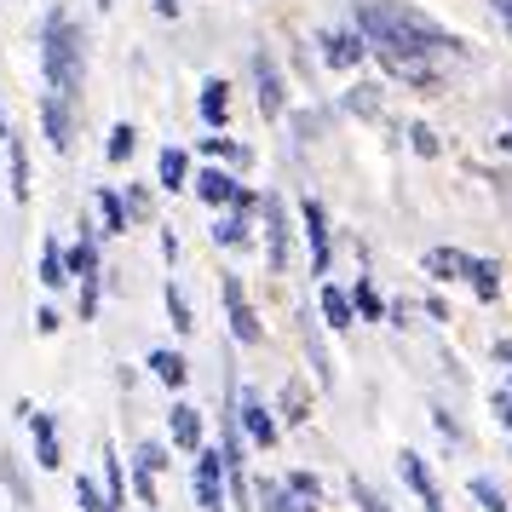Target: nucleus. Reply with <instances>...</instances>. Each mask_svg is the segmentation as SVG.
Returning a JSON list of instances; mask_svg holds the SVG:
<instances>
[{"mask_svg": "<svg viewBox=\"0 0 512 512\" xmlns=\"http://www.w3.org/2000/svg\"><path fill=\"white\" fill-rule=\"evenodd\" d=\"M41 75H47V93L58 98H81L87 81V47H81V24H75L64 6H52L47 24H41Z\"/></svg>", "mask_w": 512, "mask_h": 512, "instance_id": "nucleus-2", "label": "nucleus"}, {"mask_svg": "<svg viewBox=\"0 0 512 512\" xmlns=\"http://www.w3.org/2000/svg\"><path fill=\"white\" fill-rule=\"evenodd\" d=\"M219 294H225L231 340H236V346H259V340H265V323L254 317V305H248V294H242V282H236V277H219Z\"/></svg>", "mask_w": 512, "mask_h": 512, "instance_id": "nucleus-6", "label": "nucleus"}, {"mask_svg": "<svg viewBox=\"0 0 512 512\" xmlns=\"http://www.w3.org/2000/svg\"><path fill=\"white\" fill-rule=\"evenodd\" d=\"M466 259L472 254H461V248H426L420 254V271L432 282H466Z\"/></svg>", "mask_w": 512, "mask_h": 512, "instance_id": "nucleus-16", "label": "nucleus"}, {"mask_svg": "<svg viewBox=\"0 0 512 512\" xmlns=\"http://www.w3.org/2000/svg\"><path fill=\"white\" fill-rule=\"evenodd\" d=\"M0 139H12V121H6V104H0Z\"/></svg>", "mask_w": 512, "mask_h": 512, "instance_id": "nucleus-49", "label": "nucleus"}, {"mask_svg": "<svg viewBox=\"0 0 512 512\" xmlns=\"http://www.w3.org/2000/svg\"><path fill=\"white\" fill-rule=\"evenodd\" d=\"M259 213H265V265L271 271H288V208L282 196H259Z\"/></svg>", "mask_w": 512, "mask_h": 512, "instance_id": "nucleus-7", "label": "nucleus"}, {"mask_svg": "<svg viewBox=\"0 0 512 512\" xmlns=\"http://www.w3.org/2000/svg\"><path fill=\"white\" fill-rule=\"evenodd\" d=\"M346 300H351V311H357V323H386V300H380V288H374L369 277L357 282Z\"/></svg>", "mask_w": 512, "mask_h": 512, "instance_id": "nucleus-27", "label": "nucleus"}, {"mask_svg": "<svg viewBox=\"0 0 512 512\" xmlns=\"http://www.w3.org/2000/svg\"><path fill=\"white\" fill-rule=\"evenodd\" d=\"M489 409H495V420L512 432V392H495V397H489Z\"/></svg>", "mask_w": 512, "mask_h": 512, "instance_id": "nucleus-45", "label": "nucleus"}, {"mask_svg": "<svg viewBox=\"0 0 512 512\" xmlns=\"http://www.w3.org/2000/svg\"><path fill=\"white\" fill-rule=\"evenodd\" d=\"M162 305H167V323L179 328V334H190V328H196V317H190V300H185V288H173V282H167Z\"/></svg>", "mask_w": 512, "mask_h": 512, "instance_id": "nucleus-34", "label": "nucleus"}, {"mask_svg": "<svg viewBox=\"0 0 512 512\" xmlns=\"http://www.w3.org/2000/svg\"><path fill=\"white\" fill-rule=\"evenodd\" d=\"M282 409H288V420L311 415V409H305V386H300V380H288V386H282Z\"/></svg>", "mask_w": 512, "mask_h": 512, "instance_id": "nucleus-41", "label": "nucleus"}, {"mask_svg": "<svg viewBox=\"0 0 512 512\" xmlns=\"http://www.w3.org/2000/svg\"><path fill=\"white\" fill-rule=\"evenodd\" d=\"M236 432L254 443V449H271L277 443V415H271V403H265V392H254V386H236Z\"/></svg>", "mask_w": 512, "mask_h": 512, "instance_id": "nucleus-4", "label": "nucleus"}, {"mask_svg": "<svg viewBox=\"0 0 512 512\" xmlns=\"http://www.w3.org/2000/svg\"><path fill=\"white\" fill-rule=\"evenodd\" d=\"M300 236H305V248H311V271L323 277L328 265H334V231H328V208L317 196L300 202Z\"/></svg>", "mask_w": 512, "mask_h": 512, "instance_id": "nucleus-5", "label": "nucleus"}, {"mask_svg": "<svg viewBox=\"0 0 512 512\" xmlns=\"http://www.w3.org/2000/svg\"><path fill=\"white\" fill-rule=\"evenodd\" d=\"M466 495L478 501V512H512V507H507V495H501V484H495V478H484V472L466 484Z\"/></svg>", "mask_w": 512, "mask_h": 512, "instance_id": "nucleus-33", "label": "nucleus"}, {"mask_svg": "<svg viewBox=\"0 0 512 512\" xmlns=\"http://www.w3.org/2000/svg\"><path fill=\"white\" fill-rule=\"evenodd\" d=\"M64 282H70V271H64V242L47 236L41 242V288H64Z\"/></svg>", "mask_w": 512, "mask_h": 512, "instance_id": "nucleus-29", "label": "nucleus"}, {"mask_svg": "<svg viewBox=\"0 0 512 512\" xmlns=\"http://www.w3.org/2000/svg\"><path fill=\"white\" fill-rule=\"evenodd\" d=\"M64 271H70L75 282H81V277H98V271H104V254H98V231L87 225V219H81V236H75L70 248H64Z\"/></svg>", "mask_w": 512, "mask_h": 512, "instance_id": "nucleus-13", "label": "nucleus"}, {"mask_svg": "<svg viewBox=\"0 0 512 512\" xmlns=\"http://www.w3.org/2000/svg\"><path fill=\"white\" fill-rule=\"evenodd\" d=\"M75 501H81V512H110V501H104V484H98V478H87V472L75 478Z\"/></svg>", "mask_w": 512, "mask_h": 512, "instance_id": "nucleus-35", "label": "nucleus"}, {"mask_svg": "<svg viewBox=\"0 0 512 512\" xmlns=\"http://www.w3.org/2000/svg\"><path fill=\"white\" fill-rule=\"evenodd\" d=\"M0 484L12 489V501H18V507H35V489H29V472H24V461H18L12 449L0 455Z\"/></svg>", "mask_w": 512, "mask_h": 512, "instance_id": "nucleus-26", "label": "nucleus"}, {"mask_svg": "<svg viewBox=\"0 0 512 512\" xmlns=\"http://www.w3.org/2000/svg\"><path fill=\"white\" fill-rule=\"evenodd\" d=\"M6 167H12V202L24 208V202H29V150H24V139H18V133L6 139Z\"/></svg>", "mask_w": 512, "mask_h": 512, "instance_id": "nucleus-25", "label": "nucleus"}, {"mask_svg": "<svg viewBox=\"0 0 512 512\" xmlns=\"http://www.w3.org/2000/svg\"><path fill=\"white\" fill-rule=\"evenodd\" d=\"M156 6V18H179V0H150Z\"/></svg>", "mask_w": 512, "mask_h": 512, "instance_id": "nucleus-47", "label": "nucleus"}, {"mask_svg": "<svg viewBox=\"0 0 512 512\" xmlns=\"http://www.w3.org/2000/svg\"><path fill=\"white\" fill-rule=\"evenodd\" d=\"M351 501H357V512H392V501L374 484H363V478H351Z\"/></svg>", "mask_w": 512, "mask_h": 512, "instance_id": "nucleus-37", "label": "nucleus"}, {"mask_svg": "<svg viewBox=\"0 0 512 512\" xmlns=\"http://www.w3.org/2000/svg\"><path fill=\"white\" fill-rule=\"evenodd\" d=\"M397 472H403V484L415 489L420 512H443V495H438V484H432L426 461H420V449H403V455H397Z\"/></svg>", "mask_w": 512, "mask_h": 512, "instance_id": "nucleus-12", "label": "nucleus"}, {"mask_svg": "<svg viewBox=\"0 0 512 512\" xmlns=\"http://www.w3.org/2000/svg\"><path fill=\"white\" fill-rule=\"evenodd\" d=\"M167 461H173V455H167V443H156V438H144L139 449H133V466H139V472H162Z\"/></svg>", "mask_w": 512, "mask_h": 512, "instance_id": "nucleus-36", "label": "nucleus"}, {"mask_svg": "<svg viewBox=\"0 0 512 512\" xmlns=\"http://www.w3.org/2000/svg\"><path fill=\"white\" fill-rule=\"evenodd\" d=\"M156 185L162 190H185L190 185V156L179 150V144H167L162 156H156Z\"/></svg>", "mask_w": 512, "mask_h": 512, "instance_id": "nucleus-20", "label": "nucleus"}, {"mask_svg": "<svg viewBox=\"0 0 512 512\" xmlns=\"http://www.w3.org/2000/svg\"><path fill=\"white\" fill-rule=\"evenodd\" d=\"M305 351H311V369H317V386H334V363H328L323 334H317V323H311V311H305Z\"/></svg>", "mask_w": 512, "mask_h": 512, "instance_id": "nucleus-31", "label": "nucleus"}, {"mask_svg": "<svg viewBox=\"0 0 512 512\" xmlns=\"http://www.w3.org/2000/svg\"><path fill=\"white\" fill-rule=\"evenodd\" d=\"M98 294H104V271H98V277H81V323L98 317Z\"/></svg>", "mask_w": 512, "mask_h": 512, "instance_id": "nucleus-39", "label": "nucleus"}, {"mask_svg": "<svg viewBox=\"0 0 512 512\" xmlns=\"http://www.w3.org/2000/svg\"><path fill=\"white\" fill-rule=\"evenodd\" d=\"M282 489L294 495V507H300V512L323 507V478H317V472H288V478H282Z\"/></svg>", "mask_w": 512, "mask_h": 512, "instance_id": "nucleus-23", "label": "nucleus"}, {"mask_svg": "<svg viewBox=\"0 0 512 512\" xmlns=\"http://www.w3.org/2000/svg\"><path fill=\"white\" fill-rule=\"evenodd\" d=\"M104 501H110V512H121V501H127V478H121L116 449H104Z\"/></svg>", "mask_w": 512, "mask_h": 512, "instance_id": "nucleus-32", "label": "nucleus"}, {"mask_svg": "<svg viewBox=\"0 0 512 512\" xmlns=\"http://www.w3.org/2000/svg\"><path fill=\"white\" fill-rule=\"evenodd\" d=\"M351 29L380 58H443V52H461V41L438 18H426L420 6H403V0H363Z\"/></svg>", "mask_w": 512, "mask_h": 512, "instance_id": "nucleus-1", "label": "nucleus"}, {"mask_svg": "<svg viewBox=\"0 0 512 512\" xmlns=\"http://www.w3.org/2000/svg\"><path fill=\"white\" fill-rule=\"evenodd\" d=\"M167 438H173V449H196V443H202V409H196V403H173V409H167Z\"/></svg>", "mask_w": 512, "mask_h": 512, "instance_id": "nucleus-15", "label": "nucleus"}, {"mask_svg": "<svg viewBox=\"0 0 512 512\" xmlns=\"http://www.w3.org/2000/svg\"><path fill=\"white\" fill-rule=\"evenodd\" d=\"M144 363H150V374L162 380L167 392H179V386L190 380V363H185V351H173V346H156L150 357H144Z\"/></svg>", "mask_w": 512, "mask_h": 512, "instance_id": "nucleus-17", "label": "nucleus"}, {"mask_svg": "<svg viewBox=\"0 0 512 512\" xmlns=\"http://www.w3.org/2000/svg\"><path fill=\"white\" fill-rule=\"evenodd\" d=\"M35 328H41V334H58V328H64V311H58V305H41V311H35Z\"/></svg>", "mask_w": 512, "mask_h": 512, "instance_id": "nucleus-43", "label": "nucleus"}, {"mask_svg": "<svg viewBox=\"0 0 512 512\" xmlns=\"http://www.w3.org/2000/svg\"><path fill=\"white\" fill-rule=\"evenodd\" d=\"M317 47H323L328 70H357V64L369 58V41H363L357 29H323V35H317Z\"/></svg>", "mask_w": 512, "mask_h": 512, "instance_id": "nucleus-10", "label": "nucleus"}, {"mask_svg": "<svg viewBox=\"0 0 512 512\" xmlns=\"http://www.w3.org/2000/svg\"><path fill=\"white\" fill-rule=\"evenodd\" d=\"M196 110H202L208 127H225V121H231V87H225L219 75H208V81H202V93H196Z\"/></svg>", "mask_w": 512, "mask_h": 512, "instance_id": "nucleus-18", "label": "nucleus"}, {"mask_svg": "<svg viewBox=\"0 0 512 512\" xmlns=\"http://www.w3.org/2000/svg\"><path fill=\"white\" fill-rule=\"evenodd\" d=\"M196 455V472H190V495H196V507L202 512H225L231 501V461H225V449H190Z\"/></svg>", "mask_w": 512, "mask_h": 512, "instance_id": "nucleus-3", "label": "nucleus"}, {"mask_svg": "<svg viewBox=\"0 0 512 512\" xmlns=\"http://www.w3.org/2000/svg\"><path fill=\"white\" fill-rule=\"evenodd\" d=\"M93 208H98V231H110V236L127 231V202H121V190L98 185L93 190Z\"/></svg>", "mask_w": 512, "mask_h": 512, "instance_id": "nucleus-19", "label": "nucleus"}, {"mask_svg": "<svg viewBox=\"0 0 512 512\" xmlns=\"http://www.w3.org/2000/svg\"><path fill=\"white\" fill-rule=\"evenodd\" d=\"M41 133H47V144L58 150V156L75 150V104L70 98H58V93L41 98Z\"/></svg>", "mask_w": 512, "mask_h": 512, "instance_id": "nucleus-8", "label": "nucleus"}, {"mask_svg": "<svg viewBox=\"0 0 512 512\" xmlns=\"http://www.w3.org/2000/svg\"><path fill=\"white\" fill-rule=\"evenodd\" d=\"M190 190L208 202V208H231L236 196H242V185H236V173H225V167H202L196 179H190Z\"/></svg>", "mask_w": 512, "mask_h": 512, "instance_id": "nucleus-14", "label": "nucleus"}, {"mask_svg": "<svg viewBox=\"0 0 512 512\" xmlns=\"http://www.w3.org/2000/svg\"><path fill=\"white\" fill-rule=\"evenodd\" d=\"M133 150H139V127L133 121H116L110 127V139H104V162H133Z\"/></svg>", "mask_w": 512, "mask_h": 512, "instance_id": "nucleus-28", "label": "nucleus"}, {"mask_svg": "<svg viewBox=\"0 0 512 512\" xmlns=\"http://www.w3.org/2000/svg\"><path fill=\"white\" fill-rule=\"evenodd\" d=\"M346 104L357 110V116H380V93H374V87H363V93H351Z\"/></svg>", "mask_w": 512, "mask_h": 512, "instance_id": "nucleus-42", "label": "nucleus"}, {"mask_svg": "<svg viewBox=\"0 0 512 512\" xmlns=\"http://www.w3.org/2000/svg\"><path fill=\"white\" fill-rule=\"evenodd\" d=\"M432 420H438V432H443V438H455V443H461V420L449 415V409H432Z\"/></svg>", "mask_w": 512, "mask_h": 512, "instance_id": "nucleus-46", "label": "nucleus"}, {"mask_svg": "<svg viewBox=\"0 0 512 512\" xmlns=\"http://www.w3.org/2000/svg\"><path fill=\"white\" fill-rule=\"evenodd\" d=\"M409 144H415V156H426V162L438 156V133H432L426 121H409Z\"/></svg>", "mask_w": 512, "mask_h": 512, "instance_id": "nucleus-40", "label": "nucleus"}, {"mask_svg": "<svg viewBox=\"0 0 512 512\" xmlns=\"http://www.w3.org/2000/svg\"><path fill=\"white\" fill-rule=\"evenodd\" d=\"M133 484H139V501H144V507H156V472H139V466H133Z\"/></svg>", "mask_w": 512, "mask_h": 512, "instance_id": "nucleus-44", "label": "nucleus"}, {"mask_svg": "<svg viewBox=\"0 0 512 512\" xmlns=\"http://www.w3.org/2000/svg\"><path fill=\"white\" fill-rule=\"evenodd\" d=\"M248 225H254V213H248V208H231V219H219L208 236L219 242V248H248V236H254Z\"/></svg>", "mask_w": 512, "mask_h": 512, "instance_id": "nucleus-24", "label": "nucleus"}, {"mask_svg": "<svg viewBox=\"0 0 512 512\" xmlns=\"http://www.w3.org/2000/svg\"><path fill=\"white\" fill-rule=\"evenodd\" d=\"M248 64H254V98H259V110H265V116H282V110H288V87H282L277 58H271V52H254Z\"/></svg>", "mask_w": 512, "mask_h": 512, "instance_id": "nucleus-9", "label": "nucleus"}, {"mask_svg": "<svg viewBox=\"0 0 512 512\" xmlns=\"http://www.w3.org/2000/svg\"><path fill=\"white\" fill-rule=\"evenodd\" d=\"M323 323L334 328V334H346L351 323H357V311H351V300H346V288H334V282H323Z\"/></svg>", "mask_w": 512, "mask_h": 512, "instance_id": "nucleus-21", "label": "nucleus"}, {"mask_svg": "<svg viewBox=\"0 0 512 512\" xmlns=\"http://www.w3.org/2000/svg\"><path fill=\"white\" fill-rule=\"evenodd\" d=\"M495 12H501V24H507V35H512V0H495Z\"/></svg>", "mask_w": 512, "mask_h": 512, "instance_id": "nucleus-48", "label": "nucleus"}, {"mask_svg": "<svg viewBox=\"0 0 512 512\" xmlns=\"http://www.w3.org/2000/svg\"><path fill=\"white\" fill-rule=\"evenodd\" d=\"M29 438H35V466L41 472H58L64 466V443H58V420L47 415V409H29Z\"/></svg>", "mask_w": 512, "mask_h": 512, "instance_id": "nucleus-11", "label": "nucleus"}, {"mask_svg": "<svg viewBox=\"0 0 512 512\" xmlns=\"http://www.w3.org/2000/svg\"><path fill=\"white\" fill-rule=\"evenodd\" d=\"M254 507L259 512H300V507H294V495L282 489V478H259V484H254Z\"/></svg>", "mask_w": 512, "mask_h": 512, "instance_id": "nucleus-30", "label": "nucleus"}, {"mask_svg": "<svg viewBox=\"0 0 512 512\" xmlns=\"http://www.w3.org/2000/svg\"><path fill=\"white\" fill-rule=\"evenodd\" d=\"M466 282H472V294L484 305H495V294H501V265L495 259H466Z\"/></svg>", "mask_w": 512, "mask_h": 512, "instance_id": "nucleus-22", "label": "nucleus"}, {"mask_svg": "<svg viewBox=\"0 0 512 512\" xmlns=\"http://www.w3.org/2000/svg\"><path fill=\"white\" fill-rule=\"evenodd\" d=\"M202 156H225V162H248V150H242V144H231L225 133H219V127H213L208 139H202Z\"/></svg>", "mask_w": 512, "mask_h": 512, "instance_id": "nucleus-38", "label": "nucleus"}]
</instances>
